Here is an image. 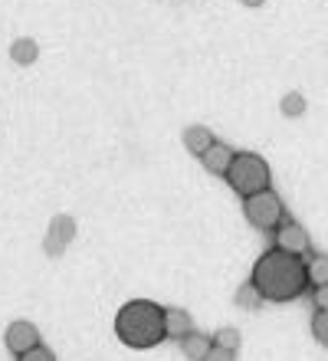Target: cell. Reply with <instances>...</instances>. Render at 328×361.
Masks as SVG:
<instances>
[{
	"label": "cell",
	"mask_w": 328,
	"mask_h": 361,
	"mask_svg": "<svg viewBox=\"0 0 328 361\" xmlns=\"http://www.w3.org/2000/svg\"><path fill=\"white\" fill-rule=\"evenodd\" d=\"M243 217H246L250 227L262 230V233H272V230L279 227L289 214H286V207H282V197L269 188V190L253 194V197H243Z\"/></svg>",
	"instance_id": "4"
},
{
	"label": "cell",
	"mask_w": 328,
	"mask_h": 361,
	"mask_svg": "<svg viewBox=\"0 0 328 361\" xmlns=\"http://www.w3.org/2000/svg\"><path fill=\"white\" fill-rule=\"evenodd\" d=\"M190 332H194V319H190L188 309H164V338L181 342Z\"/></svg>",
	"instance_id": "9"
},
{
	"label": "cell",
	"mask_w": 328,
	"mask_h": 361,
	"mask_svg": "<svg viewBox=\"0 0 328 361\" xmlns=\"http://www.w3.org/2000/svg\"><path fill=\"white\" fill-rule=\"evenodd\" d=\"M282 115L286 118H299V115H305V95L302 92H286L282 95V102H279Z\"/></svg>",
	"instance_id": "15"
},
{
	"label": "cell",
	"mask_w": 328,
	"mask_h": 361,
	"mask_svg": "<svg viewBox=\"0 0 328 361\" xmlns=\"http://www.w3.org/2000/svg\"><path fill=\"white\" fill-rule=\"evenodd\" d=\"M115 335L135 352L161 345L164 342V305L151 302V299H128L115 312Z\"/></svg>",
	"instance_id": "2"
},
{
	"label": "cell",
	"mask_w": 328,
	"mask_h": 361,
	"mask_svg": "<svg viewBox=\"0 0 328 361\" xmlns=\"http://www.w3.org/2000/svg\"><path fill=\"white\" fill-rule=\"evenodd\" d=\"M214 345L236 352V348H240V329H233V325H224V329H217V332H214Z\"/></svg>",
	"instance_id": "16"
},
{
	"label": "cell",
	"mask_w": 328,
	"mask_h": 361,
	"mask_svg": "<svg viewBox=\"0 0 328 361\" xmlns=\"http://www.w3.org/2000/svg\"><path fill=\"white\" fill-rule=\"evenodd\" d=\"M250 283L260 289L262 302H296L299 295L309 293L305 257H296V253H286L279 247H269L253 263Z\"/></svg>",
	"instance_id": "1"
},
{
	"label": "cell",
	"mask_w": 328,
	"mask_h": 361,
	"mask_svg": "<svg viewBox=\"0 0 328 361\" xmlns=\"http://www.w3.org/2000/svg\"><path fill=\"white\" fill-rule=\"evenodd\" d=\"M204 361H236V352H230V348H220V345H214L210 352H207Z\"/></svg>",
	"instance_id": "20"
},
{
	"label": "cell",
	"mask_w": 328,
	"mask_h": 361,
	"mask_svg": "<svg viewBox=\"0 0 328 361\" xmlns=\"http://www.w3.org/2000/svg\"><path fill=\"white\" fill-rule=\"evenodd\" d=\"M73 240H75V220L66 217V214H56V217L49 220L43 250H47L49 257H59V253H66V247H69Z\"/></svg>",
	"instance_id": "7"
},
{
	"label": "cell",
	"mask_w": 328,
	"mask_h": 361,
	"mask_svg": "<svg viewBox=\"0 0 328 361\" xmlns=\"http://www.w3.org/2000/svg\"><path fill=\"white\" fill-rule=\"evenodd\" d=\"M17 361H56V355L49 352L47 345H37V348H30V352H23Z\"/></svg>",
	"instance_id": "18"
},
{
	"label": "cell",
	"mask_w": 328,
	"mask_h": 361,
	"mask_svg": "<svg viewBox=\"0 0 328 361\" xmlns=\"http://www.w3.org/2000/svg\"><path fill=\"white\" fill-rule=\"evenodd\" d=\"M305 273H309V286H328V257L325 253H309V257H305Z\"/></svg>",
	"instance_id": "13"
},
{
	"label": "cell",
	"mask_w": 328,
	"mask_h": 361,
	"mask_svg": "<svg viewBox=\"0 0 328 361\" xmlns=\"http://www.w3.org/2000/svg\"><path fill=\"white\" fill-rule=\"evenodd\" d=\"M214 142L217 138L207 125H188V128H184V148H188L190 154H197V158H200Z\"/></svg>",
	"instance_id": "11"
},
{
	"label": "cell",
	"mask_w": 328,
	"mask_h": 361,
	"mask_svg": "<svg viewBox=\"0 0 328 361\" xmlns=\"http://www.w3.org/2000/svg\"><path fill=\"white\" fill-rule=\"evenodd\" d=\"M233 148L224 142H214L210 148H207L204 154H200V164H204L210 174H217V178H224L226 171H230V164H233Z\"/></svg>",
	"instance_id": "8"
},
{
	"label": "cell",
	"mask_w": 328,
	"mask_h": 361,
	"mask_svg": "<svg viewBox=\"0 0 328 361\" xmlns=\"http://www.w3.org/2000/svg\"><path fill=\"white\" fill-rule=\"evenodd\" d=\"M312 338L328 348V312H315V315H312Z\"/></svg>",
	"instance_id": "17"
},
{
	"label": "cell",
	"mask_w": 328,
	"mask_h": 361,
	"mask_svg": "<svg viewBox=\"0 0 328 361\" xmlns=\"http://www.w3.org/2000/svg\"><path fill=\"white\" fill-rule=\"evenodd\" d=\"M272 247L286 250V253H296V257H309L312 240H309V233H305L302 224H296L292 217H286L279 227L272 230Z\"/></svg>",
	"instance_id": "5"
},
{
	"label": "cell",
	"mask_w": 328,
	"mask_h": 361,
	"mask_svg": "<svg viewBox=\"0 0 328 361\" xmlns=\"http://www.w3.org/2000/svg\"><path fill=\"white\" fill-rule=\"evenodd\" d=\"M312 305L315 312H328V286H312Z\"/></svg>",
	"instance_id": "19"
},
{
	"label": "cell",
	"mask_w": 328,
	"mask_h": 361,
	"mask_svg": "<svg viewBox=\"0 0 328 361\" xmlns=\"http://www.w3.org/2000/svg\"><path fill=\"white\" fill-rule=\"evenodd\" d=\"M181 352H184V358H190V361H204L207 358V352L214 348V335H204V332H190V335H184L181 338Z\"/></svg>",
	"instance_id": "10"
},
{
	"label": "cell",
	"mask_w": 328,
	"mask_h": 361,
	"mask_svg": "<svg viewBox=\"0 0 328 361\" xmlns=\"http://www.w3.org/2000/svg\"><path fill=\"white\" fill-rule=\"evenodd\" d=\"M233 302L240 305V309H246V312H256V309L262 305V295H260V289H256V286L250 283V279H246V283L240 286V289H236Z\"/></svg>",
	"instance_id": "14"
},
{
	"label": "cell",
	"mask_w": 328,
	"mask_h": 361,
	"mask_svg": "<svg viewBox=\"0 0 328 361\" xmlns=\"http://www.w3.org/2000/svg\"><path fill=\"white\" fill-rule=\"evenodd\" d=\"M4 345H7V352L13 355V358H20L23 352H30V348L43 345V335H40V329L33 322L17 319V322L7 325V332H4Z\"/></svg>",
	"instance_id": "6"
},
{
	"label": "cell",
	"mask_w": 328,
	"mask_h": 361,
	"mask_svg": "<svg viewBox=\"0 0 328 361\" xmlns=\"http://www.w3.org/2000/svg\"><path fill=\"white\" fill-rule=\"evenodd\" d=\"M240 4H243V7H262L266 0H240Z\"/></svg>",
	"instance_id": "21"
},
{
	"label": "cell",
	"mask_w": 328,
	"mask_h": 361,
	"mask_svg": "<svg viewBox=\"0 0 328 361\" xmlns=\"http://www.w3.org/2000/svg\"><path fill=\"white\" fill-rule=\"evenodd\" d=\"M40 56V43L37 39H30V37H20L10 43V59L17 63V66H33Z\"/></svg>",
	"instance_id": "12"
},
{
	"label": "cell",
	"mask_w": 328,
	"mask_h": 361,
	"mask_svg": "<svg viewBox=\"0 0 328 361\" xmlns=\"http://www.w3.org/2000/svg\"><path fill=\"white\" fill-rule=\"evenodd\" d=\"M226 184L233 194L240 197H253L260 190H269L272 188V171L266 158L256 152H236L233 154V164H230V171L224 174Z\"/></svg>",
	"instance_id": "3"
}]
</instances>
